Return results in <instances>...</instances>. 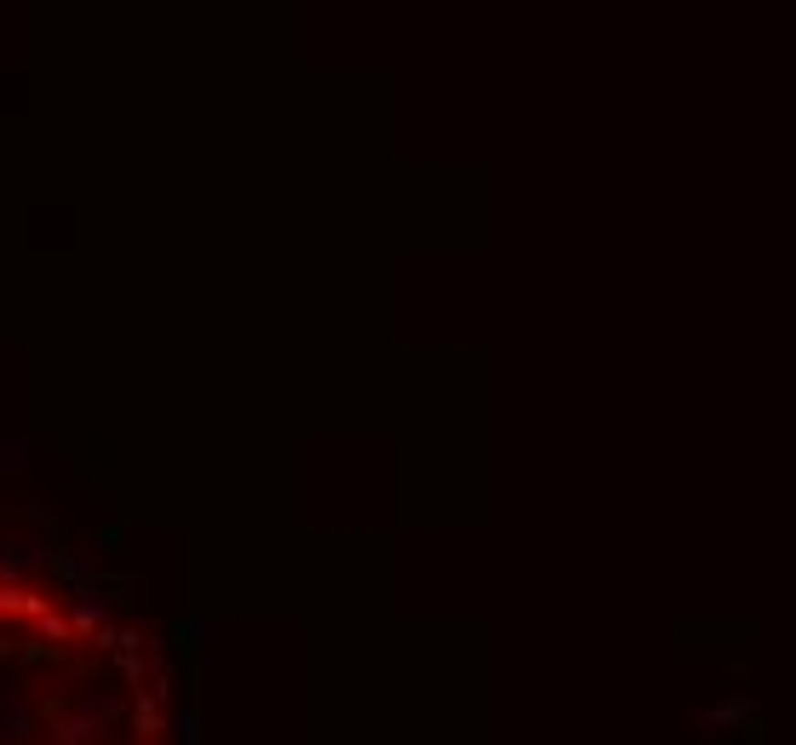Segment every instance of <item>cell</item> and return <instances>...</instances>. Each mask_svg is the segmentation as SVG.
Returning a JSON list of instances; mask_svg holds the SVG:
<instances>
[{"mask_svg":"<svg viewBox=\"0 0 796 745\" xmlns=\"http://www.w3.org/2000/svg\"><path fill=\"white\" fill-rule=\"evenodd\" d=\"M734 717H745V706H727V711H711V717H699L705 729H722V722H734Z\"/></svg>","mask_w":796,"mask_h":745,"instance_id":"cell-1","label":"cell"}]
</instances>
